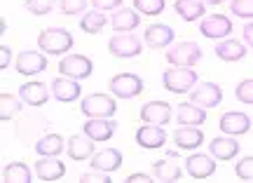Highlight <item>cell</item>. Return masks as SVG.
I'll return each mask as SVG.
<instances>
[{"instance_id": "cell-17", "label": "cell", "mask_w": 253, "mask_h": 183, "mask_svg": "<svg viewBox=\"0 0 253 183\" xmlns=\"http://www.w3.org/2000/svg\"><path fill=\"white\" fill-rule=\"evenodd\" d=\"M122 165V153L118 148H106L96 155H91V172H103V174H110L120 169Z\"/></svg>"}, {"instance_id": "cell-41", "label": "cell", "mask_w": 253, "mask_h": 183, "mask_svg": "<svg viewBox=\"0 0 253 183\" xmlns=\"http://www.w3.org/2000/svg\"><path fill=\"white\" fill-rule=\"evenodd\" d=\"M155 181V176H145V174H131L126 176V183H150Z\"/></svg>"}, {"instance_id": "cell-18", "label": "cell", "mask_w": 253, "mask_h": 183, "mask_svg": "<svg viewBox=\"0 0 253 183\" xmlns=\"http://www.w3.org/2000/svg\"><path fill=\"white\" fill-rule=\"evenodd\" d=\"M251 129V118L244 115V113H225L223 118H220V132L227 134V137H239V134H246Z\"/></svg>"}, {"instance_id": "cell-30", "label": "cell", "mask_w": 253, "mask_h": 183, "mask_svg": "<svg viewBox=\"0 0 253 183\" xmlns=\"http://www.w3.org/2000/svg\"><path fill=\"white\" fill-rule=\"evenodd\" d=\"M63 150V138L59 134H45L42 138H38L36 153L40 155H59Z\"/></svg>"}, {"instance_id": "cell-27", "label": "cell", "mask_w": 253, "mask_h": 183, "mask_svg": "<svg viewBox=\"0 0 253 183\" xmlns=\"http://www.w3.org/2000/svg\"><path fill=\"white\" fill-rule=\"evenodd\" d=\"M216 54L223 61H239L246 56V45L239 40H220L216 45Z\"/></svg>"}, {"instance_id": "cell-14", "label": "cell", "mask_w": 253, "mask_h": 183, "mask_svg": "<svg viewBox=\"0 0 253 183\" xmlns=\"http://www.w3.org/2000/svg\"><path fill=\"white\" fill-rule=\"evenodd\" d=\"M63 174H66V167H63V162L56 160V155H42L38 160L36 176L40 181H45V183L59 181V179H63Z\"/></svg>"}, {"instance_id": "cell-12", "label": "cell", "mask_w": 253, "mask_h": 183, "mask_svg": "<svg viewBox=\"0 0 253 183\" xmlns=\"http://www.w3.org/2000/svg\"><path fill=\"white\" fill-rule=\"evenodd\" d=\"M47 68V56L42 52H33V49H24L17 56V71L21 75H38Z\"/></svg>"}, {"instance_id": "cell-6", "label": "cell", "mask_w": 253, "mask_h": 183, "mask_svg": "<svg viewBox=\"0 0 253 183\" xmlns=\"http://www.w3.org/2000/svg\"><path fill=\"white\" fill-rule=\"evenodd\" d=\"M110 92L118 99H131L143 92V80L136 73H120L110 80Z\"/></svg>"}, {"instance_id": "cell-36", "label": "cell", "mask_w": 253, "mask_h": 183, "mask_svg": "<svg viewBox=\"0 0 253 183\" xmlns=\"http://www.w3.org/2000/svg\"><path fill=\"white\" fill-rule=\"evenodd\" d=\"M235 174L239 181H249L253 183V157H244V160H239L235 167Z\"/></svg>"}, {"instance_id": "cell-28", "label": "cell", "mask_w": 253, "mask_h": 183, "mask_svg": "<svg viewBox=\"0 0 253 183\" xmlns=\"http://www.w3.org/2000/svg\"><path fill=\"white\" fill-rule=\"evenodd\" d=\"M204 5H207V2H202V0H176V2H173V9H176V14L183 17L185 21H195V19L204 17Z\"/></svg>"}, {"instance_id": "cell-43", "label": "cell", "mask_w": 253, "mask_h": 183, "mask_svg": "<svg viewBox=\"0 0 253 183\" xmlns=\"http://www.w3.org/2000/svg\"><path fill=\"white\" fill-rule=\"evenodd\" d=\"M202 2H211V5H220L223 0H202Z\"/></svg>"}, {"instance_id": "cell-3", "label": "cell", "mask_w": 253, "mask_h": 183, "mask_svg": "<svg viewBox=\"0 0 253 183\" xmlns=\"http://www.w3.org/2000/svg\"><path fill=\"white\" fill-rule=\"evenodd\" d=\"M80 108L82 115H87V118H110V115H115L118 103L113 96H106V94H89L82 99Z\"/></svg>"}, {"instance_id": "cell-21", "label": "cell", "mask_w": 253, "mask_h": 183, "mask_svg": "<svg viewBox=\"0 0 253 183\" xmlns=\"http://www.w3.org/2000/svg\"><path fill=\"white\" fill-rule=\"evenodd\" d=\"M141 12L138 9H115V14L110 17V26L115 28V33H129V31H134L138 24H141V17H138Z\"/></svg>"}, {"instance_id": "cell-25", "label": "cell", "mask_w": 253, "mask_h": 183, "mask_svg": "<svg viewBox=\"0 0 253 183\" xmlns=\"http://www.w3.org/2000/svg\"><path fill=\"white\" fill-rule=\"evenodd\" d=\"M209 153L216 157V160H232V157L239 155V143L232 137H218L211 141Z\"/></svg>"}, {"instance_id": "cell-13", "label": "cell", "mask_w": 253, "mask_h": 183, "mask_svg": "<svg viewBox=\"0 0 253 183\" xmlns=\"http://www.w3.org/2000/svg\"><path fill=\"white\" fill-rule=\"evenodd\" d=\"M143 40H145V45L153 47V49H164V47H169L176 40V36H173L171 26H167V24H153V26L145 28Z\"/></svg>"}, {"instance_id": "cell-42", "label": "cell", "mask_w": 253, "mask_h": 183, "mask_svg": "<svg viewBox=\"0 0 253 183\" xmlns=\"http://www.w3.org/2000/svg\"><path fill=\"white\" fill-rule=\"evenodd\" d=\"M244 40L253 47V21H249V24L244 26Z\"/></svg>"}, {"instance_id": "cell-31", "label": "cell", "mask_w": 253, "mask_h": 183, "mask_svg": "<svg viewBox=\"0 0 253 183\" xmlns=\"http://www.w3.org/2000/svg\"><path fill=\"white\" fill-rule=\"evenodd\" d=\"M108 24V19H106V14L101 12V9H91V12H87L84 17H82L80 21V28L84 31V33H99L101 28Z\"/></svg>"}, {"instance_id": "cell-10", "label": "cell", "mask_w": 253, "mask_h": 183, "mask_svg": "<svg viewBox=\"0 0 253 183\" xmlns=\"http://www.w3.org/2000/svg\"><path fill=\"white\" fill-rule=\"evenodd\" d=\"M199 31H202V36L211 38V40H223L232 33V21L225 14H211L199 24Z\"/></svg>"}, {"instance_id": "cell-38", "label": "cell", "mask_w": 253, "mask_h": 183, "mask_svg": "<svg viewBox=\"0 0 253 183\" xmlns=\"http://www.w3.org/2000/svg\"><path fill=\"white\" fill-rule=\"evenodd\" d=\"M235 96L242 103H253V80H242L235 87Z\"/></svg>"}, {"instance_id": "cell-32", "label": "cell", "mask_w": 253, "mask_h": 183, "mask_svg": "<svg viewBox=\"0 0 253 183\" xmlns=\"http://www.w3.org/2000/svg\"><path fill=\"white\" fill-rule=\"evenodd\" d=\"M19 110H21V96H12V94L0 96V118H2V122L19 115Z\"/></svg>"}, {"instance_id": "cell-29", "label": "cell", "mask_w": 253, "mask_h": 183, "mask_svg": "<svg viewBox=\"0 0 253 183\" xmlns=\"http://www.w3.org/2000/svg\"><path fill=\"white\" fill-rule=\"evenodd\" d=\"M31 169L24 162H9L2 172V181L5 183H31Z\"/></svg>"}, {"instance_id": "cell-22", "label": "cell", "mask_w": 253, "mask_h": 183, "mask_svg": "<svg viewBox=\"0 0 253 183\" xmlns=\"http://www.w3.org/2000/svg\"><path fill=\"white\" fill-rule=\"evenodd\" d=\"M202 141H204V134H202L197 127H192V125H183L181 129L173 132V143H176L178 148H183V150L199 148L202 146Z\"/></svg>"}, {"instance_id": "cell-15", "label": "cell", "mask_w": 253, "mask_h": 183, "mask_svg": "<svg viewBox=\"0 0 253 183\" xmlns=\"http://www.w3.org/2000/svg\"><path fill=\"white\" fill-rule=\"evenodd\" d=\"M115 129H118L115 120H110V118H89L87 122H84L82 132H84L89 138H94V141H108V138L115 134Z\"/></svg>"}, {"instance_id": "cell-23", "label": "cell", "mask_w": 253, "mask_h": 183, "mask_svg": "<svg viewBox=\"0 0 253 183\" xmlns=\"http://www.w3.org/2000/svg\"><path fill=\"white\" fill-rule=\"evenodd\" d=\"M19 96H21V101H24V103H28V106H45L47 99H49V94H47V87H45L42 83H38V80L21 85V90H19Z\"/></svg>"}, {"instance_id": "cell-16", "label": "cell", "mask_w": 253, "mask_h": 183, "mask_svg": "<svg viewBox=\"0 0 253 183\" xmlns=\"http://www.w3.org/2000/svg\"><path fill=\"white\" fill-rule=\"evenodd\" d=\"M52 96L61 103H71V101L80 99V83L75 78H68V75L56 78L52 83Z\"/></svg>"}, {"instance_id": "cell-4", "label": "cell", "mask_w": 253, "mask_h": 183, "mask_svg": "<svg viewBox=\"0 0 253 183\" xmlns=\"http://www.w3.org/2000/svg\"><path fill=\"white\" fill-rule=\"evenodd\" d=\"M108 49H110V54L118 56V59H134V56L141 54L143 43L136 36H131V31L129 33H115L108 40Z\"/></svg>"}, {"instance_id": "cell-39", "label": "cell", "mask_w": 253, "mask_h": 183, "mask_svg": "<svg viewBox=\"0 0 253 183\" xmlns=\"http://www.w3.org/2000/svg\"><path fill=\"white\" fill-rule=\"evenodd\" d=\"M120 2H122V0H91V5L96 9H101V12H106V9H118Z\"/></svg>"}, {"instance_id": "cell-5", "label": "cell", "mask_w": 253, "mask_h": 183, "mask_svg": "<svg viewBox=\"0 0 253 183\" xmlns=\"http://www.w3.org/2000/svg\"><path fill=\"white\" fill-rule=\"evenodd\" d=\"M202 59V49L195 43H176L167 49V61L171 66H195Z\"/></svg>"}, {"instance_id": "cell-11", "label": "cell", "mask_w": 253, "mask_h": 183, "mask_svg": "<svg viewBox=\"0 0 253 183\" xmlns=\"http://www.w3.org/2000/svg\"><path fill=\"white\" fill-rule=\"evenodd\" d=\"M173 110L171 106L167 103V101H148L143 108H141V115L138 118L143 120V122H148V125H167L169 120H171Z\"/></svg>"}, {"instance_id": "cell-24", "label": "cell", "mask_w": 253, "mask_h": 183, "mask_svg": "<svg viewBox=\"0 0 253 183\" xmlns=\"http://www.w3.org/2000/svg\"><path fill=\"white\" fill-rule=\"evenodd\" d=\"M66 150H68L71 160H75V162L87 160V157H91V153H94V138H89L87 134H84V137H82V134L71 137L68 143H66Z\"/></svg>"}, {"instance_id": "cell-1", "label": "cell", "mask_w": 253, "mask_h": 183, "mask_svg": "<svg viewBox=\"0 0 253 183\" xmlns=\"http://www.w3.org/2000/svg\"><path fill=\"white\" fill-rule=\"evenodd\" d=\"M199 75L195 73V68L192 66H171V68H167L162 75V83L164 87L173 94H185L190 92L195 85H197Z\"/></svg>"}, {"instance_id": "cell-35", "label": "cell", "mask_w": 253, "mask_h": 183, "mask_svg": "<svg viewBox=\"0 0 253 183\" xmlns=\"http://www.w3.org/2000/svg\"><path fill=\"white\" fill-rule=\"evenodd\" d=\"M230 9H232L235 17L253 19V0H232V2H230Z\"/></svg>"}, {"instance_id": "cell-8", "label": "cell", "mask_w": 253, "mask_h": 183, "mask_svg": "<svg viewBox=\"0 0 253 183\" xmlns=\"http://www.w3.org/2000/svg\"><path fill=\"white\" fill-rule=\"evenodd\" d=\"M216 157L207 155V153H192V155L185 160V172L190 174V179H197V181H204L209 176H213L216 172Z\"/></svg>"}, {"instance_id": "cell-37", "label": "cell", "mask_w": 253, "mask_h": 183, "mask_svg": "<svg viewBox=\"0 0 253 183\" xmlns=\"http://www.w3.org/2000/svg\"><path fill=\"white\" fill-rule=\"evenodd\" d=\"M59 7H61L63 14L73 17V14H80V12H84V7H87V0H59Z\"/></svg>"}, {"instance_id": "cell-33", "label": "cell", "mask_w": 253, "mask_h": 183, "mask_svg": "<svg viewBox=\"0 0 253 183\" xmlns=\"http://www.w3.org/2000/svg\"><path fill=\"white\" fill-rule=\"evenodd\" d=\"M56 0H24V7L31 12V14H38V17H42V14H49L52 9H54Z\"/></svg>"}, {"instance_id": "cell-34", "label": "cell", "mask_w": 253, "mask_h": 183, "mask_svg": "<svg viewBox=\"0 0 253 183\" xmlns=\"http://www.w3.org/2000/svg\"><path fill=\"white\" fill-rule=\"evenodd\" d=\"M134 7L141 14H160L164 9V0H134Z\"/></svg>"}, {"instance_id": "cell-26", "label": "cell", "mask_w": 253, "mask_h": 183, "mask_svg": "<svg viewBox=\"0 0 253 183\" xmlns=\"http://www.w3.org/2000/svg\"><path fill=\"white\" fill-rule=\"evenodd\" d=\"M176 120L181 122V125H192V127H199L204 120H207V113L202 106L197 103H178L176 106Z\"/></svg>"}, {"instance_id": "cell-20", "label": "cell", "mask_w": 253, "mask_h": 183, "mask_svg": "<svg viewBox=\"0 0 253 183\" xmlns=\"http://www.w3.org/2000/svg\"><path fill=\"white\" fill-rule=\"evenodd\" d=\"M181 167L176 165V157L167 155L164 160H157L153 165V176L155 181H162V183H171V181H181Z\"/></svg>"}, {"instance_id": "cell-7", "label": "cell", "mask_w": 253, "mask_h": 183, "mask_svg": "<svg viewBox=\"0 0 253 183\" xmlns=\"http://www.w3.org/2000/svg\"><path fill=\"white\" fill-rule=\"evenodd\" d=\"M91 59L84 54H68L59 61V73L68 75V78H75V80H82V78H89L91 75Z\"/></svg>"}, {"instance_id": "cell-9", "label": "cell", "mask_w": 253, "mask_h": 183, "mask_svg": "<svg viewBox=\"0 0 253 183\" xmlns=\"http://www.w3.org/2000/svg\"><path fill=\"white\" fill-rule=\"evenodd\" d=\"M190 101L202 106V108H216L218 103L223 101V90H220L216 83L195 85V87H192V94H190Z\"/></svg>"}, {"instance_id": "cell-19", "label": "cell", "mask_w": 253, "mask_h": 183, "mask_svg": "<svg viewBox=\"0 0 253 183\" xmlns=\"http://www.w3.org/2000/svg\"><path fill=\"white\" fill-rule=\"evenodd\" d=\"M164 141H167V132L160 125H148L145 122L143 127L136 132V143L141 148H162Z\"/></svg>"}, {"instance_id": "cell-2", "label": "cell", "mask_w": 253, "mask_h": 183, "mask_svg": "<svg viewBox=\"0 0 253 183\" xmlns=\"http://www.w3.org/2000/svg\"><path fill=\"white\" fill-rule=\"evenodd\" d=\"M38 47L47 54H63L73 47V38L63 28H45L38 36Z\"/></svg>"}, {"instance_id": "cell-40", "label": "cell", "mask_w": 253, "mask_h": 183, "mask_svg": "<svg viewBox=\"0 0 253 183\" xmlns=\"http://www.w3.org/2000/svg\"><path fill=\"white\" fill-rule=\"evenodd\" d=\"M9 61H12V49L9 47H0V71H5L9 66Z\"/></svg>"}]
</instances>
